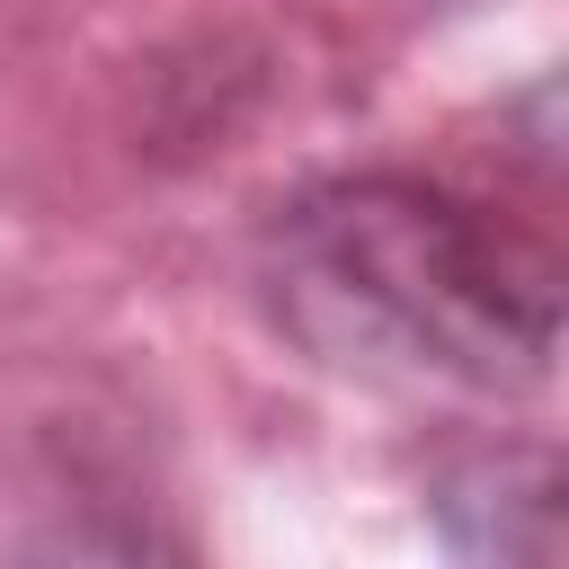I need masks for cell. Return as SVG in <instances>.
<instances>
[{
	"mask_svg": "<svg viewBox=\"0 0 569 569\" xmlns=\"http://www.w3.org/2000/svg\"><path fill=\"white\" fill-rule=\"evenodd\" d=\"M258 276L276 320L356 373L533 391L560 356L551 249L436 178L365 169L302 187L276 204Z\"/></svg>",
	"mask_w": 569,
	"mask_h": 569,
	"instance_id": "cell-1",
	"label": "cell"
}]
</instances>
